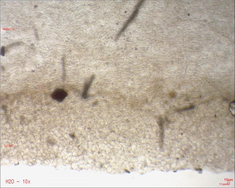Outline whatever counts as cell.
I'll return each mask as SVG.
<instances>
[{"mask_svg": "<svg viewBox=\"0 0 235 188\" xmlns=\"http://www.w3.org/2000/svg\"><path fill=\"white\" fill-rule=\"evenodd\" d=\"M66 92L62 89H57L51 94V97L54 100L58 102H61L67 96Z\"/></svg>", "mask_w": 235, "mask_h": 188, "instance_id": "6da1fadb", "label": "cell"}, {"mask_svg": "<svg viewBox=\"0 0 235 188\" xmlns=\"http://www.w3.org/2000/svg\"><path fill=\"white\" fill-rule=\"evenodd\" d=\"M1 55L2 56H4L5 52V49L3 47H2L1 48Z\"/></svg>", "mask_w": 235, "mask_h": 188, "instance_id": "5b68a950", "label": "cell"}, {"mask_svg": "<svg viewBox=\"0 0 235 188\" xmlns=\"http://www.w3.org/2000/svg\"><path fill=\"white\" fill-rule=\"evenodd\" d=\"M230 110L231 114L234 116V102L231 103L229 108Z\"/></svg>", "mask_w": 235, "mask_h": 188, "instance_id": "277c9868", "label": "cell"}, {"mask_svg": "<svg viewBox=\"0 0 235 188\" xmlns=\"http://www.w3.org/2000/svg\"><path fill=\"white\" fill-rule=\"evenodd\" d=\"M94 76H92V77L91 80H90L85 85L84 90V91L83 94V98H84V99H86L87 97L88 91V90L90 85L91 84L93 80L94 79Z\"/></svg>", "mask_w": 235, "mask_h": 188, "instance_id": "3957f363", "label": "cell"}, {"mask_svg": "<svg viewBox=\"0 0 235 188\" xmlns=\"http://www.w3.org/2000/svg\"><path fill=\"white\" fill-rule=\"evenodd\" d=\"M143 1H140V2H139L137 6L135 11H134L133 14L131 15V16L130 18L129 19L127 22H126L124 27H123L122 30L119 33L118 36H119V35L121 34V33H122L124 31L126 27H127L129 24L132 21L134 18H135L136 16V15H137L139 9V8H140V7L141 6L142 4L143 3Z\"/></svg>", "mask_w": 235, "mask_h": 188, "instance_id": "7a4b0ae2", "label": "cell"}]
</instances>
